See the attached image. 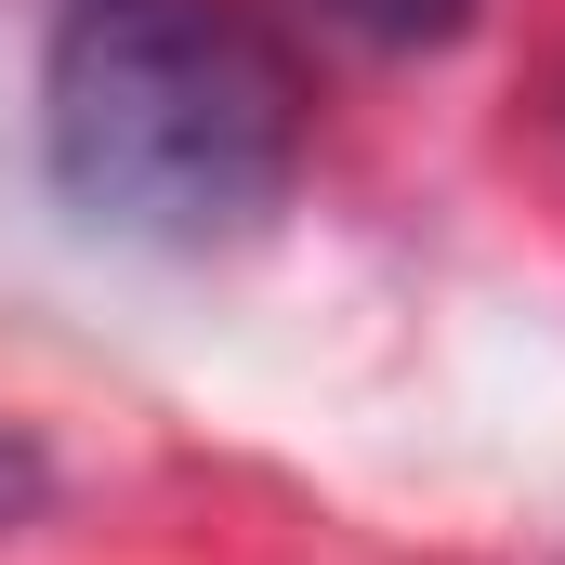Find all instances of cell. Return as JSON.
<instances>
[{
	"mask_svg": "<svg viewBox=\"0 0 565 565\" xmlns=\"http://www.w3.org/2000/svg\"><path fill=\"white\" fill-rule=\"evenodd\" d=\"M40 158L93 237L237 250L289 211L302 66L237 0H79L40 66Z\"/></svg>",
	"mask_w": 565,
	"mask_h": 565,
	"instance_id": "obj_1",
	"label": "cell"
},
{
	"mask_svg": "<svg viewBox=\"0 0 565 565\" xmlns=\"http://www.w3.org/2000/svg\"><path fill=\"white\" fill-rule=\"evenodd\" d=\"M316 26H342L355 53H447L473 26V0H302Z\"/></svg>",
	"mask_w": 565,
	"mask_h": 565,
	"instance_id": "obj_2",
	"label": "cell"
},
{
	"mask_svg": "<svg viewBox=\"0 0 565 565\" xmlns=\"http://www.w3.org/2000/svg\"><path fill=\"white\" fill-rule=\"evenodd\" d=\"M40 513H53V447H40L26 422H0V540L40 526Z\"/></svg>",
	"mask_w": 565,
	"mask_h": 565,
	"instance_id": "obj_3",
	"label": "cell"
}]
</instances>
